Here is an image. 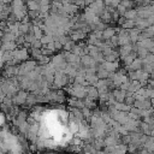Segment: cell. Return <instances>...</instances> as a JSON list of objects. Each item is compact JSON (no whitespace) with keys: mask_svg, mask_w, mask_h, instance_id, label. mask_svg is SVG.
<instances>
[{"mask_svg":"<svg viewBox=\"0 0 154 154\" xmlns=\"http://www.w3.org/2000/svg\"><path fill=\"white\" fill-rule=\"evenodd\" d=\"M4 122H5V119H4V117H2V114L0 113V126L4 124Z\"/></svg>","mask_w":154,"mask_h":154,"instance_id":"7a4b0ae2","label":"cell"},{"mask_svg":"<svg viewBox=\"0 0 154 154\" xmlns=\"http://www.w3.org/2000/svg\"><path fill=\"white\" fill-rule=\"evenodd\" d=\"M76 132L77 124L63 109H48L38 117L37 136L47 146H66L73 140Z\"/></svg>","mask_w":154,"mask_h":154,"instance_id":"6da1fadb","label":"cell"}]
</instances>
